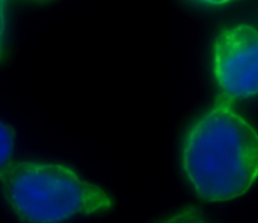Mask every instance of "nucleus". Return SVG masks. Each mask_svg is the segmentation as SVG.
Wrapping results in <instances>:
<instances>
[{
	"label": "nucleus",
	"mask_w": 258,
	"mask_h": 223,
	"mask_svg": "<svg viewBox=\"0 0 258 223\" xmlns=\"http://www.w3.org/2000/svg\"><path fill=\"white\" fill-rule=\"evenodd\" d=\"M181 163L202 200L237 199L258 179V132L220 95L186 131Z\"/></svg>",
	"instance_id": "1"
},
{
	"label": "nucleus",
	"mask_w": 258,
	"mask_h": 223,
	"mask_svg": "<svg viewBox=\"0 0 258 223\" xmlns=\"http://www.w3.org/2000/svg\"><path fill=\"white\" fill-rule=\"evenodd\" d=\"M0 180L7 203L24 223H62L114 205L105 190L63 163L12 162Z\"/></svg>",
	"instance_id": "2"
},
{
	"label": "nucleus",
	"mask_w": 258,
	"mask_h": 223,
	"mask_svg": "<svg viewBox=\"0 0 258 223\" xmlns=\"http://www.w3.org/2000/svg\"><path fill=\"white\" fill-rule=\"evenodd\" d=\"M214 75L222 94L235 100L258 94V31L249 24L224 28L214 42Z\"/></svg>",
	"instance_id": "3"
},
{
	"label": "nucleus",
	"mask_w": 258,
	"mask_h": 223,
	"mask_svg": "<svg viewBox=\"0 0 258 223\" xmlns=\"http://www.w3.org/2000/svg\"><path fill=\"white\" fill-rule=\"evenodd\" d=\"M14 152V132L8 125L0 121V179L12 163Z\"/></svg>",
	"instance_id": "4"
},
{
	"label": "nucleus",
	"mask_w": 258,
	"mask_h": 223,
	"mask_svg": "<svg viewBox=\"0 0 258 223\" xmlns=\"http://www.w3.org/2000/svg\"><path fill=\"white\" fill-rule=\"evenodd\" d=\"M157 223H208L197 207H185Z\"/></svg>",
	"instance_id": "5"
},
{
	"label": "nucleus",
	"mask_w": 258,
	"mask_h": 223,
	"mask_svg": "<svg viewBox=\"0 0 258 223\" xmlns=\"http://www.w3.org/2000/svg\"><path fill=\"white\" fill-rule=\"evenodd\" d=\"M6 6L7 0H0V52H2L4 32H6Z\"/></svg>",
	"instance_id": "6"
},
{
	"label": "nucleus",
	"mask_w": 258,
	"mask_h": 223,
	"mask_svg": "<svg viewBox=\"0 0 258 223\" xmlns=\"http://www.w3.org/2000/svg\"><path fill=\"white\" fill-rule=\"evenodd\" d=\"M195 2H198V3L205 4V6L217 7V6H224V4L232 2V0H195Z\"/></svg>",
	"instance_id": "7"
}]
</instances>
